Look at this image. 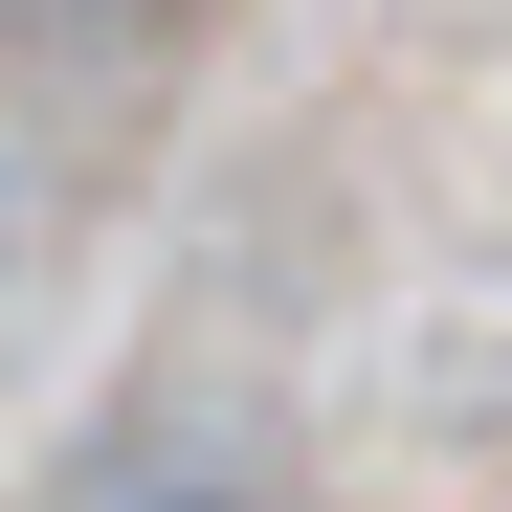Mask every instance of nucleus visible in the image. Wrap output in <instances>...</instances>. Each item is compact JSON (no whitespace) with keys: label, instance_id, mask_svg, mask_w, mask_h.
<instances>
[{"label":"nucleus","instance_id":"obj_1","mask_svg":"<svg viewBox=\"0 0 512 512\" xmlns=\"http://www.w3.org/2000/svg\"><path fill=\"white\" fill-rule=\"evenodd\" d=\"M0 245H23V201H0Z\"/></svg>","mask_w":512,"mask_h":512}]
</instances>
